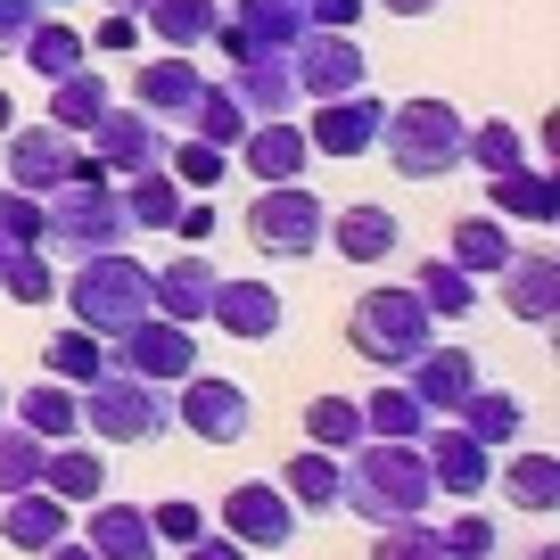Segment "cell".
I'll list each match as a JSON object with an SVG mask.
<instances>
[{"instance_id": "1", "label": "cell", "mask_w": 560, "mask_h": 560, "mask_svg": "<svg viewBox=\"0 0 560 560\" xmlns=\"http://www.w3.org/2000/svg\"><path fill=\"white\" fill-rule=\"evenodd\" d=\"M338 470H347V487H338V511H354V520L387 527V520H429V503H438V487H429V462H420V445L404 438H363L338 454Z\"/></svg>"}, {"instance_id": "2", "label": "cell", "mask_w": 560, "mask_h": 560, "mask_svg": "<svg viewBox=\"0 0 560 560\" xmlns=\"http://www.w3.org/2000/svg\"><path fill=\"white\" fill-rule=\"evenodd\" d=\"M58 305L74 314V330H91V338H116V330H132L140 314H158V264L124 256V247L74 256V272L58 280Z\"/></svg>"}, {"instance_id": "3", "label": "cell", "mask_w": 560, "mask_h": 560, "mask_svg": "<svg viewBox=\"0 0 560 560\" xmlns=\"http://www.w3.org/2000/svg\"><path fill=\"white\" fill-rule=\"evenodd\" d=\"M462 107L454 100H387V116H380V158H387V174H404V182H454L462 174Z\"/></svg>"}, {"instance_id": "4", "label": "cell", "mask_w": 560, "mask_h": 560, "mask_svg": "<svg viewBox=\"0 0 560 560\" xmlns=\"http://www.w3.org/2000/svg\"><path fill=\"white\" fill-rule=\"evenodd\" d=\"M132 240V214H124V190L100 174V165H83L74 182H58L50 198H42V247L50 256H100V247H124Z\"/></svg>"}, {"instance_id": "5", "label": "cell", "mask_w": 560, "mask_h": 560, "mask_svg": "<svg viewBox=\"0 0 560 560\" xmlns=\"http://www.w3.org/2000/svg\"><path fill=\"white\" fill-rule=\"evenodd\" d=\"M74 404H83V438L91 445H158V438H174V387L132 380V371H116V363L74 387Z\"/></svg>"}, {"instance_id": "6", "label": "cell", "mask_w": 560, "mask_h": 560, "mask_svg": "<svg viewBox=\"0 0 560 560\" xmlns=\"http://www.w3.org/2000/svg\"><path fill=\"white\" fill-rule=\"evenodd\" d=\"M322 223H330V207L314 198V182H256V198H247V214H240L247 247H256L264 264L322 256Z\"/></svg>"}, {"instance_id": "7", "label": "cell", "mask_w": 560, "mask_h": 560, "mask_svg": "<svg viewBox=\"0 0 560 560\" xmlns=\"http://www.w3.org/2000/svg\"><path fill=\"white\" fill-rule=\"evenodd\" d=\"M429 338H438V322H429V305H420L404 280L396 289H363L354 314H347V347L363 354V363H380V371H404Z\"/></svg>"}, {"instance_id": "8", "label": "cell", "mask_w": 560, "mask_h": 560, "mask_svg": "<svg viewBox=\"0 0 560 560\" xmlns=\"http://www.w3.org/2000/svg\"><path fill=\"white\" fill-rule=\"evenodd\" d=\"M174 429L198 445H247V429H256V396H247L240 380H223V371L198 363L190 380H174Z\"/></svg>"}, {"instance_id": "9", "label": "cell", "mask_w": 560, "mask_h": 560, "mask_svg": "<svg viewBox=\"0 0 560 560\" xmlns=\"http://www.w3.org/2000/svg\"><path fill=\"white\" fill-rule=\"evenodd\" d=\"M107 363L132 371V380L174 387V380H190V371H198V330H190V322H165V314H140L132 330L107 338Z\"/></svg>"}, {"instance_id": "10", "label": "cell", "mask_w": 560, "mask_h": 560, "mask_svg": "<svg viewBox=\"0 0 560 560\" xmlns=\"http://www.w3.org/2000/svg\"><path fill=\"white\" fill-rule=\"evenodd\" d=\"M0 149H9V190H34V198H50L58 182H74L83 174V140L74 132H58L50 116L42 124H9V132H0Z\"/></svg>"}, {"instance_id": "11", "label": "cell", "mask_w": 560, "mask_h": 560, "mask_svg": "<svg viewBox=\"0 0 560 560\" xmlns=\"http://www.w3.org/2000/svg\"><path fill=\"white\" fill-rule=\"evenodd\" d=\"M223 536L247 544V552H289V544L305 536L298 503L280 494V478H240V487L223 494Z\"/></svg>"}, {"instance_id": "12", "label": "cell", "mask_w": 560, "mask_h": 560, "mask_svg": "<svg viewBox=\"0 0 560 560\" xmlns=\"http://www.w3.org/2000/svg\"><path fill=\"white\" fill-rule=\"evenodd\" d=\"M289 83L298 100H338V91H363L371 83V58L354 34H330V25H305V42L289 50Z\"/></svg>"}, {"instance_id": "13", "label": "cell", "mask_w": 560, "mask_h": 560, "mask_svg": "<svg viewBox=\"0 0 560 560\" xmlns=\"http://www.w3.org/2000/svg\"><path fill=\"white\" fill-rule=\"evenodd\" d=\"M214 42L223 58H289L305 42V0H231Z\"/></svg>"}, {"instance_id": "14", "label": "cell", "mask_w": 560, "mask_h": 560, "mask_svg": "<svg viewBox=\"0 0 560 560\" xmlns=\"http://www.w3.org/2000/svg\"><path fill=\"white\" fill-rule=\"evenodd\" d=\"M83 140H91V165H100L107 182H132V174H149V165H165V124L140 116V107H116V100L100 107V124H91Z\"/></svg>"}, {"instance_id": "15", "label": "cell", "mask_w": 560, "mask_h": 560, "mask_svg": "<svg viewBox=\"0 0 560 560\" xmlns=\"http://www.w3.org/2000/svg\"><path fill=\"white\" fill-rule=\"evenodd\" d=\"M380 116H387V100L380 91H338V100H314V116H305V149L314 158H371L380 149Z\"/></svg>"}, {"instance_id": "16", "label": "cell", "mask_w": 560, "mask_h": 560, "mask_svg": "<svg viewBox=\"0 0 560 560\" xmlns=\"http://www.w3.org/2000/svg\"><path fill=\"white\" fill-rule=\"evenodd\" d=\"M412 445H420V462H429V487H438V494H454V503H478V494H487L494 454L462 429V420H429Z\"/></svg>"}, {"instance_id": "17", "label": "cell", "mask_w": 560, "mask_h": 560, "mask_svg": "<svg viewBox=\"0 0 560 560\" xmlns=\"http://www.w3.org/2000/svg\"><path fill=\"white\" fill-rule=\"evenodd\" d=\"M478 380H487V371H478V354L454 347V338H429V347L404 363V387L420 396V412H429V420H454L462 396H470Z\"/></svg>"}, {"instance_id": "18", "label": "cell", "mask_w": 560, "mask_h": 560, "mask_svg": "<svg viewBox=\"0 0 560 560\" xmlns=\"http://www.w3.org/2000/svg\"><path fill=\"white\" fill-rule=\"evenodd\" d=\"M207 322H214L223 338H240V347H272V338L289 330V298H280L272 280H231V272H223Z\"/></svg>"}, {"instance_id": "19", "label": "cell", "mask_w": 560, "mask_h": 560, "mask_svg": "<svg viewBox=\"0 0 560 560\" xmlns=\"http://www.w3.org/2000/svg\"><path fill=\"white\" fill-rule=\"evenodd\" d=\"M494 289H503L511 322L552 330V314H560V256H552V247H511V264L494 272Z\"/></svg>"}, {"instance_id": "20", "label": "cell", "mask_w": 560, "mask_h": 560, "mask_svg": "<svg viewBox=\"0 0 560 560\" xmlns=\"http://www.w3.org/2000/svg\"><path fill=\"white\" fill-rule=\"evenodd\" d=\"M198 91H207V74H198L190 50H158V58H140V67H132V107H140V116H158V124H190Z\"/></svg>"}, {"instance_id": "21", "label": "cell", "mask_w": 560, "mask_h": 560, "mask_svg": "<svg viewBox=\"0 0 560 560\" xmlns=\"http://www.w3.org/2000/svg\"><path fill=\"white\" fill-rule=\"evenodd\" d=\"M322 247H338L347 264H387L404 247V214L380 207V198H354V207H338L322 223Z\"/></svg>"}, {"instance_id": "22", "label": "cell", "mask_w": 560, "mask_h": 560, "mask_svg": "<svg viewBox=\"0 0 560 560\" xmlns=\"http://www.w3.org/2000/svg\"><path fill=\"white\" fill-rule=\"evenodd\" d=\"M231 158H240L256 182H305L314 149H305V124H298V116H256V124H247V140L231 149Z\"/></svg>"}, {"instance_id": "23", "label": "cell", "mask_w": 560, "mask_h": 560, "mask_svg": "<svg viewBox=\"0 0 560 560\" xmlns=\"http://www.w3.org/2000/svg\"><path fill=\"white\" fill-rule=\"evenodd\" d=\"M214 289H223V272H214V256L207 247H182L174 264H158V314L165 322H207L214 314Z\"/></svg>"}, {"instance_id": "24", "label": "cell", "mask_w": 560, "mask_h": 560, "mask_svg": "<svg viewBox=\"0 0 560 560\" xmlns=\"http://www.w3.org/2000/svg\"><path fill=\"white\" fill-rule=\"evenodd\" d=\"M58 536H74V511L58 503V494H42V487H25V494H0V544L9 552H50Z\"/></svg>"}, {"instance_id": "25", "label": "cell", "mask_w": 560, "mask_h": 560, "mask_svg": "<svg viewBox=\"0 0 560 560\" xmlns=\"http://www.w3.org/2000/svg\"><path fill=\"white\" fill-rule=\"evenodd\" d=\"M42 494H58L67 511L100 503V494H107V454L91 438H58L50 454H42Z\"/></svg>"}, {"instance_id": "26", "label": "cell", "mask_w": 560, "mask_h": 560, "mask_svg": "<svg viewBox=\"0 0 560 560\" xmlns=\"http://www.w3.org/2000/svg\"><path fill=\"white\" fill-rule=\"evenodd\" d=\"M83 511H91V520L74 527V536H83L100 560H158L165 552V544L149 536V511H140V503H107V494H100V503H83Z\"/></svg>"}, {"instance_id": "27", "label": "cell", "mask_w": 560, "mask_h": 560, "mask_svg": "<svg viewBox=\"0 0 560 560\" xmlns=\"http://www.w3.org/2000/svg\"><path fill=\"white\" fill-rule=\"evenodd\" d=\"M487 214L527 223V231H552V223H560V182L544 174V165H511V174L487 182Z\"/></svg>"}, {"instance_id": "28", "label": "cell", "mask_w": 560, "mask_h": 560, "mask_svg": "<svg viewBox=\"0 0 560 560\" xmlns=\"http://www.w3.org/2000/svg\"><path fill=\"white\" fill-rule=\"evenodd\" d=\"M511 247H520V240H511V223H503V214H487V207L462 214V223L445 231V264H462L470 280H494L511 264Z\"/></svg>"}, {"instance_id": "29", "label": "cell", "mask_w": 560, "mask_h": 560, "mask_svg": "<svg viewBox=\"0 0 560 560\" xmlns=\"http://www.w3.org/2000/svg\"><path fill=\"white\" fill-rule=\"evenodd\" d=\"M494 487H503L511 511H552V503H560V462L544 454V445H503Z\"/></svg>"}, {"instance_id": "30", "label": "cell", "mask_w": 560, "mask_h": 560, "mask_svg": "<svg viewBox=\"0 0 560 560\" xmlns=\"http://www.w3.org/2000/svg\"><path fill=\"white\" fill-rule=\"evenodd\" d=\"M9 420H18V429H34L42 445L83 438V404H74V387H67V380H50V371H42L25 396H9Z\"/></svg>"}, {"instance_id": "31", "label": "cell", "mask_w": 560, "mask_h": 560, "mask_svg": "<svg viewBox=\"0 0 560 560\" xmlns=\"http://www.w3.org/2000/svg\"><path fill=\"white\" fill-rule=\"evenodd\" d=\"M338 487H347V470H338V454H322V445H298L289 470H280V494L298 503V520H330Z\"/></svg>"}, {"instance_id": "32", "label": "cell", "mask_w": 560, "mask_h": 560, "mask_svg": "<svg viewBox=\"0 0 560 560\" xmlns=\"http://www.w3.org/2000/svg\"><path fill=\"white\" fill-rule=\"evenodd\" d=\"M454 420L470 429L478 445H487V454H503V445H520V438H527V404L511 396V387H487V380L462 396V412H454Z\"/></svg>"}, {"instance_id": "33", "label": "cell", "mask_w": 560, "mask_h": 560, "mask_svg": "<svg viewBox=\"0 0 560 560\" xmlns=\"http://www.w3.org/2000/svg\"><path fill=\"white\" fill-rule=\"evenodd\" d=\"M214 25H223V0H149L140 9V34L165 50H207Z\"/></svg>"}, {"instance_id": "34", "label": "cell", "mask_w": 560, "mask_h": 560, "mask_svg": "<svg viewBox=\"0 0 560 560\" xmlns=\"http://www.w3.org/2000/svg\"><path fill=\"white\" fill-rule=\"evenodd\" d=\"M231 100L247 107V116H289L298 107V83H289V58H231Z\"/></svg>"}, {"instance_id": "35", "label": "cell", "mask_w": 560, "mask_h": 560, "mask_svg": "<svg viewBox=\"0 0 560 560\" xmlns=\"http://www.w3.org/2000/svg\"><path fill=\"white\" fill-rule=\"evenodd\" d=\"M420 305H429V322H470L478 314V280L462 272V264H445V256H420V272L404 280Z\"/></svg>"}, {"instance_id": "36", "label": "cell", "mask_w": 560, "mask_h": 560, "mask_svg": "<svg viewBox=\"0 0 560 560\" xmlns=\"http://www.w3.org/2000/svg\"><path fill=\"white\" fill-rule=\"evenodd\" d=\"M462 165H470L478 182L511 174V165H527V132L511 116H487V124H462Z\"/></svg>"}, {"instance_id": "37", "label": "cell", "mask_w": 560, "mask_h": 560, "mask_svg": "<svg viewBox=\"0 0 560 560\" xmlns=\"http://www.w3.org/2000/svg\"><path fill=\"white\" fill-rule=\"evenodd\" d=\"M107 100H116V91H107V74L83 58L74 74H58V83H50V124H58V132H74V140H83L91 124H100V107H107Z\"/></svg>"}, {"instance_id": "38", "label": "cell", "mask_w": 560, "mask_h": 560, "mask_svg": "<svg viewBox=\"0 0 560 560\" xmlns=\"http://www.w3.org/2000/svg\"><path fill=\"white\" fill-rule=\"evenodd\" d=\"M116 190H124V214H132V231H158V240H165V231H174L182 198H190V190H182L174 174H165V165H149V174L116 182Z\"/></svg>"}, {"instance_id": "39", "label": "cell", "mask_w": 560, "mask_h": 560, "mask_svg": "<svg viewBox=\"0 0 560 560\" xmlns=\"http://www.w3.org/2000/svg\"><path fill=\"white\" fill-rule=\"evenodd\" d=\"M18 58L42 74V83H58V74H74V67L91 58V34H74L67 18H50V9H42V25L25 34V50H18Z\"/></svg>"}, {"instance_id": "40", "label": "cell", "mask_w": 560, "mask_h": 560, "mask_svg": "<svg viewBox=\"0 0 560 560\" xmlns=\"http://www.w3.org/2000/svg\"><path fill=\"white\" fill-rule=\"evenodd\" d=\"M0 298L9 305H58V264H50V247H9L0 256Z\"/></svg>"}, {"instance_id": "41", "label": "cell", "mask_w": 560, "mask_h": 560, "mask_svg": "<svg viewBox=\"0 0 560 560\" xmlns=\"http://www.w3.org/2000/svg\"><path fill=\"white\" fill-rule=\"evenodd\" d=\"M247 124H256V116H247V107L231 100L223 83H207V91H198V107H190V124H182V132H190V140H207V149H223V158H231V149L247 140Z\"/></svg>"}, {"instance_id": "42", "label": "cell", "mask_w": 560, "mask_h": 560, "mask_svg": "<svg viewBox=\"0 0 560 560\" xmlns=\"http://www.w3.org/2000/svg\"><path fill=\"white\" fill-rule=\"evenodd\" d=\"M42 371H50V380H67V387H83V380H100L107 371V338H91V330H50L42 338Z\"/></svg>"}, {"instance_id": "43", "label": "cell", "mask_w": 560, "mask_h": 560, "mask_svg": "<svg viewBox=\"0 0 560 560\" xmlns=\"http://www.w3.org/2000/svg\"><path fill=\"white\" fill-rule=\"evenodd\" d=\"M420 429H429V412H420V396L404 380H387V387L363 396V438H404V445H412Z\"/></svg>"}, {"instance_id": "44", "label": "cell", "mask_w": 560, "mask_h": 560, "mask_svg": "<svg viewBox=\"0 0 560 560\" xmlns=\"http://www.w3.org/2000/svg\"><path fill=\"white\" fill-rule=\"evenodd\" d=\"M305 445H322V454L363 445V404H354V396H314V404H305Z\"/></svg>"}, {"instance_id": "45", "label": "cell", "mask_w": 560, "mask_h": 560, "mask_svg": "<svg viewBox=\"0 0 560 560\" xmlns=\"http://www.w3.org/2000/svg\"><path fill=\"white\" fill-rule=\"evenodd\" d=\"M42 454H50V445H42L34 429H18V420L0 412V494H25V487H42Z\"/></svg>"}, {"instance_id": "46", "label": "cell", "mask_w": 560, "mask_h": 560, "mask_svg": "<svg viewBox=\"0 0 560 560\" xmlns=\"http://www.w3.org/2000/svg\"><path fill=\"white\" fill-rule=\"evenodd\" d=\"M223 149H207V140H190V132H182V140H165V174H174L182 182V190H190V198H207V190H223Z\"/></svg>"}, {"instance_id": "47", "label": "cell", "mask_w": 560, "mask_h": 560, "mask_svg": "<svg viewBox=\"0 0 560 560\" xmlns=\"http://www.w3.org/2000/svg\"><path fill=\"white\" fill-rule=\"evenodd\" d=\"M371 560H445V544H438L429 520H387L380 536H371Z\"/></svg>"}, {"instance_id": "48", "label": "cell", "mask_w": 560, "mask_h": 560, "mask_svg": "<svg viewBox=\"0 0 560 560\" xmlns=\"http://www.w3.org/2000/svg\"><path fill=\"white\" fill-rule=\"evenodd\" d=\"M207 527H214V520H207V503H190V494H165V503L149 511V536L174 544V552H182V544H198Z\"/></svg>"}, {"instance_id": "49", "label": "cell", "mask_w": 560, "mask_h": 560, "mask_svg": "<svg viewBox=\"0 0 560 560\" xmlns=\"http://www.w3.org/2000/svg\"><path fill=\"white\" fill-rule=\"evenodd\" d=\"M438 544H445V560H494V544H503V536H494L487 511H454V520L438 527Z\"/></svg>"}, {"instance_id": "50", "label": "cell", "mask_w": 560, "mask_h": 560, "mask_svg": "<svg viewBox=\"0 0 560 560\" xmlns=\"http://www.w3.org/2000/svg\"><path fill=\"white\" fill-rule=\"evenodd\" d=\"M0 240L9 247H42V198L34 190H0Z\"/></svg>"}, {"instance_id": "51", "label": "cell", "mask_w": 560, "mask_h": 560, "mask_svg": "<svg viewBox=\"0 0 560 560\" xmlns=\"http://www.w3.org/2000/svg\"><path fill=\"white\" fill-rule=\"evenodd\" d=\"M42 9H50V0H0V58L25 50V34L42 25Z\"/></svg>"}, {"instance_id": "52", "label": "cell", "mask_w": 560, "mask_h": 560, "mask_svg": "<svg viewBox=\"0 0 560 560\" xmlns=\"http://www.w3.org/2000/svg\"><path fill=\"white\" fill-rule=\"evenodd\" d=\"M371 0H305V25H330V34H363Z\"/></svg>"}, {"instance_id": "53", "label": "cell", "mask_w": 560, "mask_h": 560, "mask_svg": "<svg viewBox=\"0 0 560 560\" xmlns=\"http://www.w3.org/2000/svg\"><path fill=\"white\" fill-rule=\"evenodd\" d=\"M91 50H140V18H124V9H107V18H100V34H91Z\"/></svg>"}, {"instance_id": "54", "label": "cell", "mask_w": 560, "mask_h": 560, "mask_svg": "<svg viewBox=\"0 0 560 560\" xmlns=\"http://www.w3.org/2000/svg\"><path fill=\"white\" fill-rule=\"evenodd\" d=\"M174 240H214V207H207V198H182V214H174Z\"/></svg>"}, {"instance_id": "55", "label": "cell", "mask_w": 560, "mask_h": 560, "mask_svg": "<svg viewBox=\"0 0 560 560\" xmlns=\"http://www.w3.org/2000/svg\"><path fill=\"white\" fill-rule=\"evenodd\" d=\"M182 560H256V552H247V544H231V536H214V527H207L198 544H182Z\"/></svg>"}, {"instance_id": "56", "label": "cell", "mask_w": 560, "mask_h": 560, "mask_svg": "<svg viewBox=\"0 0 560 560\" xmlns=\"http://www.w3.org/2000/svg\"><path fill=\"white\" fill-rule=\"evenodd\" d=\"M371 9H387V18H438L445 0H371Z\"/></svg>"}, {"instance_id": "57", "label": "cell", "mask_w": 560, "mask_h": 560, "mask_svg": "<svg viewBox=\"0 0 560 560\" xmlns=\"http://www.w3.org/2000/svg\"><path fill=\"white\" fill-rule=\"evenodd\" d=\"M42 560H100V552H91L83 536H58V544H50V552H42Z\"/></svg>"}, {"instance_id": "58", "label": "cell", "mask_w": 560, "mask_h": 560, "mask_svg": "<svg viewBox=\"0 0 560 560\" xmlns=\"http://www.w3.org/2000/svg\"><path fill=\"white\" fill-rule=\"evenodd\" d=\"M9 124H18V100H9V91H0V132H9Z\"/></svg>"}, {"instance_id": "59", "label": "cell", "mask_w": 560, "mask_h": 560, "mask_svg": "<svg viewBox=\"0 0 560 560\" xmlns=\"http://www.w3.org/2000/svg\"><path fill=\"white\" fill-rule=\"evenodd\" d=\"M107 9H124V18H140V9H149V0H107Z\"/></svg>"}, {"instance_id": "60", "label": "cell", "mask_w": 560, "mask_h": 560, "mask_svg": "<svg viewBox=\"0 0 560 560\" xmlns=\"http://www.w3.org/2000/svg\"><path fill=\"white\" fill-rule=\"evenodd\" d=\"M527 560H560V544H536V552H527Z\"/></svg>"}, {"instance_id": "61", "label": "cell", "mask_w": 560, "mask_h": 560, "mask_svg": "<svg viewBox=\"0 0 560 560\" xmlns=\"http://www.w3.org/2000/svg\"><path fill=\"white\" fill-rule=\"evenodd\" d=\"M0 412H9V380H0Z\"/></svg>"}, {"instance_id": "62", "label": "cell", "mask_w": 560, "mask_h": 560, "mask_svg": "<svg viewBox=\"0 0 560 560\" xmlns=\"http://www.w3.org/2000/svg\"><path fill=\"white\" fill-rule=\"evenodd\" d=\"M0 256H9V240H0Z\"/></svg>"}]
</instances>
